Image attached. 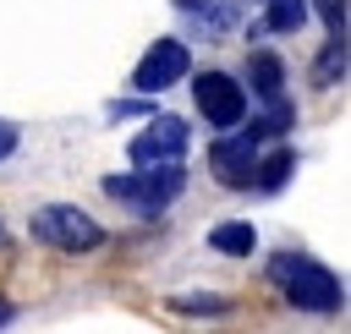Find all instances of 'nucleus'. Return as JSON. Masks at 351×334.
Returning a JSON list of instances; mask_svg holds the SVG:
<instances>
[{
    "mask_svg": "<svg viewBox=\"0 0 351 334\" xmlns=\"http://www.w3.org/2000/svg\"><path fill=\"white\" fill-rule=\"evenodd\" d=\"M269 279L280 285V296L296 307V312H335L346 301L340 279L318 263V257H302V252H280L269 257Z\"/></svg>",
    "mask_w": 351,
    "mask_h": 334,
    "instance_id": "1",
    "label": "nucleus"
},
{
    "mask_svg": "<svg viewBox=\"0 0 351 334\" xmlns=\"http://www.w3.org/2000/svg\"><path fill=\"white\" fill-rule=\"evenodd\" d=\"M104 192L115 203H132L143 214H159V208H170L186 192V170L181 164H143L132 175H104Z\"/></svg>",
    "mask_w": 351,
    "mask_h": 334,
    "instance_id": "2",
    "label": "nucleus"
},
{
    "mask_svg": "<svg viewBox=\"0 0 351 334\" xmlns=\"http://www.w3.org/2000/svg\"><path fill=\"white\" fill-rule=\"evenodd\" d=\"M27 230H33V241H44L55 252H93L104 241V224L93 214H82L77 203H44V208H33Z\"/></svg>",
    "mask_w": 351,
    "mask_h": 334,
    "instance_id": "3",
    "label": "nucleus"
},
{
    "mask_svg": "<svg viewBox=\"0 0 351 334\" xmlns=\"http://www.w3.org/2000/svg\"><path fill=\"white\" fill-rule=\"evenodd\" d=\"M192 93H197V110H203V120H208V126L230 131V126H241V120H247V88H241L230 71H197Z\"/></svg>",
    "mask_w": 351,
    "mask_h": 334,
    "instance_id": "4",
    "label": "nucleus"
},
{
    "mask_svg": "<svg viewBox=\"0 0 351 334\" xmlns=\"http://www.w3.org/2000/svg\"><path fill=\"white\" fill-rule=\"evenodd\" d=\"M132 164L143 170V164H181V153H186V120L181 115H148V126L132 137Z\"/></svg>",
    "mask_w": 351,
    "mask_h": 334,
    "instance_id": "5",
    "label": "nucleus"
},
{
    "mask_svg": "<svg viewBox=\"0 0 351 334\" xmlns=\"http://www.w3.org/2000/svg\"><path fill=\"white\" fill-rule=\"evenodd\" d=\"M186 66H192V49H186L181 38H159V44H148V55L137 60L132 82H137V93H165L170 82L186 77Z\"/></svg>",
    "mask_w": 351,
    "mask_h": 334,
    "instance_id": "6",
    "label": "nucleus"
},
{
    "mask_svg": "<svg viewBox=\"0 0 351 334\" xmlns=\"http://www.w3.org/2000/svg\"><path fill=\"white\" fill-rule=\"evenodd\" d=\"M258 148H263V142L241 131V137L214 142V148H208V164H214V175H219L225 186H247V181H252V164H258Z\"/></svg>",
    "mask_w": 351,
    "mask_h": 334,
    "instance_id": "7",
    "label": "nucleus"
},
{
    "mask_svg": "<svg viewBox=\"0 0 351 334\" xmlns=\"http://www.w3.org/2000/svg\"><path fill=\"white\" fill-rule=\"evenodd\" d=\"M247 77H252V93H258L263 104H280V99H285V60H280L274 49H252Z\"/></svg>",
    "mask_w": 351,
    "mask_h": 334,
    "instance_id": "8",
    "label": "nucleus"
},
{
    "mask_svg": "<svg viewBox=\"0 0 351 334\" xmlns=\"http://www.w3.org/2000/svg\"><path fill=\"white\" fill-rule=\"evenodd\" d=\"M291 170H296V153H291V148H269V153L252 164V181H247V186H258V192H280V186L291 181Z\"/></svg>",
    "mask_w": 351,
    "mask_h": 334,
    "instance_id": "9",
    "label": "nucleus"
},
{
    "mask_svg": "<svg viewBox=\"0 0 351 334\" xmlns=\"http://www.w3.org/2000/svg\"><path fill=\"white\" fill-rule=\"evenodd\" d=\"M208 246H214V252H225V257H252L258 230H252L247 219H225V224H214V230H208Z\"/></svg>",
    "mask_w": 351,
    "mask_h": 334,
    "instance_id": "10",
    "label": "nucleus"
},
{
    "mask_svg": "<svg viewBox=\"0 0 351 334\" xmlns=\"http://www.w3.org/2000/svg\"><path fill=\"white\" fill-rule=\"evenodd\" d=\"M335 77H346V27L324 44V55H318V82H335Z\"/></svg>",
    "mask_w": 351,
    "mask_h": 334,
    "instance_id": "11",
    "label": "nucleus"
},
{
    "mask_svg": "<svg viewBox=\"0 0 351 334\" xmlns=\"http://www.w3.org/2000/svg\"><path fill=\"white\" fill-rule=\"evenodd\" d=\"M176 307L181 312H197V318H214V312H225V296H181Z\"/></svg>",
    "mask_w": 351,
    "mask_h": 334,
    "instance_id": "12",
    "label": "nucleus"
},
{
    "mask_svg": "<svg viewBox=\"0 0 351 334\" xmlns=\"http://www.w3.org/2000/svg\"><path fill=\"white\" fill-rule=\"evenodd\" d=\"M16 142H22V131H16L11 120H0V164H5L11 153H16Z\"/></svg>",
    "mask_w": 351,
    "mask_h": 334,
    "instance_id": "13",
    "label": "nucleus"
},
{
    "mask_svg": "<svg viewBox=\"0 0 351 334\" xmlns=\"http://www.w3.org/2000/svg\"><path fill=\"white\" fill-rule=\"evenodd\" d=\"M110 115L121 120V115H148V104H137V99H126V104H110Z\"/></svg>",
    "mask_w": 351,
    "mask_h": 334,
    "instance_id": "14",
    "label": "nucleus"
},
{
    "mask_svg": "<svg viewBox=\"0 0 351 334\" xmlns=\"http://www.w3.org/2000/svg\"><path fill=\"white\" fill-rule=\"evenodd\" d=\"M11 312H16V307H11V301H5V296H0V329H5V323H11Z\"/></svg>",
    "mask_w": 351,
    "mask_h": 334,
    "instance_id": "15",
    "label": "nucleus"
},
{
    "mask_svg": "<svg viewBox=\"0 0 351 334\" xmlns=\"http://www.w3.org/2000/svg\"><path fill=\"white\" fill-rule=\"evenodd\" d=\"M176 5H186V11H197V5H203V0H176Z\"/></svg>",
    "mask_w": 351,
    "mask_h": 334,
    "instance_id": "16",
    "label": "nucleus"
}]
</instances>
